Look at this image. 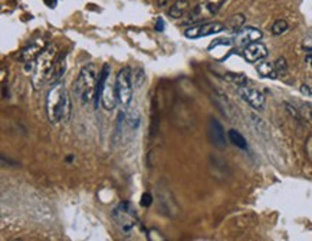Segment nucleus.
Segmentation results:
<instances>
[{
	"mask_svg": "<svg viewBox=\"0 0 312 241\" xmlns=\"http://www.w3.org/2000/svg\"><path fill=\"white\" fill-rule=\"evenodd\" d=\"M98 74H97V67L92 63L85 65L79 75L74 82V93L76 98L81 100L82 105L89 104L95 96V89H97V81H98Z\"/></svg>",
	"mask_w": 312,
	"mask_h": 241,
	"instance_id": "f257e3e1",
	"label": "nucleus"
},
{
	"mask_svg": "<svg viewBox=\"0 0 312 241\" xmlns=\"http://www.w3.org/2000/svg\"><path fill=\"white\" fill-rule=\"evenodd\" d=\"M56 58H58V48L56 45L51 43L35 60L34 75H32V85L35 89H39L46 81L48 75H51Z\"/></svg>",
	"mask_w": 312,
	"mask_h": 241,
	"instance_id": "f03ea898",
	"label": "nucleus"
},
{
	"mask_svg": "<svg viewBox=\"0 0 312 241\" xmlns=\"http://www.w3.org/2000/svg\"><path fill=\"white\" fill-rule=\"evenodd\" d=\"M65 93H67V89L64 83L58 82L52 85V88L46 95V114L52 124H58L59 121H62Z\"/></svg>",
	"mask_w": 312,
	"mask_h": 241,
	"instance_id": "7ed1b4c3",
	"label": "nucleus"
},
{
	"mask_svg": "<svg viewBox=\"0 0 312 241\" xmlns=\"http://www.w3.org/2000/svg\"><path fill=\"white\" fill-rule=\"evenodd\" d=\"M131 69L128 66L122 67L118 72V75L115 78V89H117V96L121 107L127 108L131 99H133V83H131Z\"/></svg>",
	"mask_w": 312,
	"mask_h": 241,
	"instance_id": "20e7f679",
	"label": "nucleus"
},
{
	"mask_svg": "<svg viewBox=\"0 0 312 241\" xmlns=\"http://www.w3.org/2000/svg\"><path fill=\"white\" fill-rule=\"evenodd\" d=\"M112 217L117 221V224L121 227L124 233H130L134 230L135 225H138V220L135 216V210L131 207L128 201L121 202L118 207L112 211Z\"/></svg>",
	"mask_w": 312,
	"mask_h": 241,
	"instance_id": "39448f33",
	"label": "nucleus"
},
{
	"mask_svg": "<svg viewBox=\"0 0 312 241\" xmlns=\"http://www.w3.org/2000/svg\"><path fill=\"white\" fill-rule=\"evenodd\" d=\"M226 29L225 23L222 22H207V23H199V25L190 26L189 29H186L184 36L189 39H200V38H206L210 35H216L223 32Z\"/></svg>",
	"mask_w": 312,
	"mask_h": 241,
	"instance_id": "423d86ee",
	"label": "nucleus"
},
{
	"mask_svg": "<svg viewBox=\"0 0 312 241\" xmlns=\"http://www.w3.org/2000/svg\"><path fill=\"white\" fill-rule=\"evenodd\" d=\"M237 93L242 99L245 100L249 107H252L256 111H263L266 107V98L261 91H258L256 88L249 86L247 83L242 85V86H237Z\"/></svg>",
	"mask_w": 312,
	"mask_h": 241,
	"instance_id": "0eeeda50",
	"label": "nucleus"
},
{
	"mask_svg": "<svg viewBox=\"0 0 312 241\" xmlns=\"http://www.w3.org/2000/svg\"><path fill=\"white\" fill-rule=\"evenodd\" d=\"M46 46H48V45H46V42L43 41V39H35L34 42H30L27 46H25L23 49L20 50L19 59H20L25 65H29V63L32 65L35 60L38 59V56L45 50Z\"/></svg>",
	"mask_w": 312,
	"mask_h": 241,
	"instance_id": "6e6552de",
	"label": "nucleus"
},
{
	"mask_svg": "<svg viewBox=\"0 0 312 241\" xmlns=\"http://www.w3.org/2000/svg\"><path fill=\"white\" fill-rule=\"evenodd\" d=\"M262 36H263V33L259 29H256V27H252V26L242 27L236 33V36H235V45H236L237 48L245 49L247 45H251L253 42L261 41Z\"/></svg>",
	"mask_w": 312,
	"mask_h": 241,
	"instance_id": "1a4fd4ad",
	"label": "nucleus"
},
{
	"mask_svg": "<svg viewBox=\"0 0 312 241\" xmlns=\"http://www.w3.org/2000/svg\"><path fill=\"white\" fill-rule=\"evenodd\" d=\"M243 58L246 59V62L249 63H256L262 59H265L268 56V49L266 46L261 43V42H253L251 45H247L245 49H243Z\"/></svg>",
	"mask_w": 312,
	"mask_h": 241,
	"instance_id": "9d476101",
	"label": "nucleus"
},
{
	"mask_svg": "<svg viewBox=\"0 0 312 241\" xmlns=\"http://www.w3.org/2000/svg\"><path fill=\"white\" fill-rule=\"evenodd\" d=\"M209 135H210L211 142L216 148H219V150L226 148V133H225V129L217 119H210Z\"/></svg>",
	"mask_w": 312,
	"mask_h": 241,
	"instance_id": "9b49d317",
	"label": "nucleus"
},
{
	"mask_svg": "<svg viewBox=\"0 0 312 241\" xmlns=\"http://www.w3.org/2000/svg\"><path fill=\"white\" fill-rule=\"evenodd\" d=\"M111 74V67L108 63H105L102 69L100 71V76L97 81V89H95V96H93V107L95 109H98L100 107V99L102 98V92L105 89V85L108 82V76Z\"/></svg>",
	"mask_w": 312,
	"mask_h": 241,
	"instance_id": "f8f14e48",
	"label": "nucleus"
},
{
	"mask_svg": "<svg viewBox=\"0 0 312 241\" xmlns=\"http://www.w3.org/2000/svg\"><path fill=\"white\" fill-rule=\"evenodd\" d=\"M102 107L107 109V111H112L117 107V102H118V96H117V89H115V83L107 82L105 85V89L102 92Z\"/></svg>",
	"mask_w": 312,
	"mask_h": 241,
	"instance_id": "ddd939ff",
	"label": "nucleus"
},
{
	"mask_svg": "<svg viewBox=\"0 0 312 241\" xmlns=\"http://www.w3.org/2000/svg\"><path fill=\"white\" fill-rule=\"evenodd\" d=\"M65 71H67V52H62L60 55H58V58L55 60V65H53V69H52L51 74V82H59L60 78L65 75Z\"/></svg>",
	"mask_w": 312,
	"mask_h": 241,
	"instance_id": "4468645a",
	"label": "nucleus"
},
{
	"mask_svg": "<svg viewBox=\"0 0 312 241\" xmlns=\"http://www.w3.org/2000/svg\"><path fill=\"white\" fill-rule=\"evenodd\" d=\"M189 8H190L189 0H177L169 9V16L173 17V19H180V17H183L189 12Z\"/></svg>",
	"mask_w": 312,
	"mask_h": 241,
	"instance_id": "2eb2a0df",
	"label": "nucleus"
},
{
	"mask_svg": "<svg viewBox=\"0 0 312 241\" xmlns=\"http://www.w3.org/2000/svg\"><path fill=\"white\" fill-rule=\"evenodd\" d=\"M258 74L262 78H268V79H276L278 78V72H276V67L275 63H270V62H262L256 66Z\"/></svg>",
	"mask_w": 312,
	"mask_h": 241,
	"instance_id": "dca6fc26",
	"label": "nucleus"
},
{
	"mask_svg": "<svg viewBox=\"0 0 312 241\" xmlns=\"http://www.w3.org/2000/svg\"><path fill=\"white\" fill-rule=\"evenodd\" d=\"M229 141L232 142L235 147L240 148V150H246L247 148V142H246L245 136L240 132H237L236 129H230L229 131Z\"/></svg>",
	"mask_w": 312,
	"mask_h": 241,
	"instance_id": "f3484780",
	"label": "nucleus"
},
{
	"mask_svg": "<svg viewBox=\"0 0 312 241\" xmlns=\"http://www.w3.org/2000/svg\"><path fill=\"white\" fill-rule=\"evenodd\" d=\"M288 29H289V25H288L287 20L278 19V20H275V23L270 27V32L275 35V36H280V35L287 33Z\"/></svg>",
	"mask_w": 312,
	"mask_h": 241,
	"instance_id": "a211bd4d",
	"label": "nucleus"
},
{
	"mask_svg": "<svg viewBox=\"0 0 312 241\" xmlns=\"http://www.w3.org/2000/svg\"><path fill=\"white\" fill-rule=\"evenodd\" d=\"M243 23H245V16L243 15H235V16L230 17V20L228 22V27L237 33L243 27Z\"/></svg>",
	"mask_w": 312,
	"mask_h": 241,
	"instance_id": "6ab92c4d",
	"label": "nucleus"
},
{
	"mask_svg": "<svg viewBox=\"0 0 312 241\" xmlns=\"http://www.w3.org/2000/svg\"><path fill=\"white\" fill-rule=\"evenodd\" d=\"M225 79L229 81V82H232L233 85H236V86H242V85L247 83V78L243 74H230L229 72V74L225 75Z\"/></svg>",
	"mask_w": 312,
	"mask_h": 241,
	"instance_id": "aec40b11",
	"label": "nucleus"
},
{
	"mask_svg": "<svg viewBox=\"0 0 312 241\" xmlns=\"http://www.w3.org/2000/svg\"><path fill=\"white\" fill-rule=\"evenodd\" d=\"M71 112H72V102H71L69 92L67 91V93H65V102H64V111H62V121L67 122L68 119L71 118Z\"/></svg>",
	"mask_w": 312,
	"mask_h": 241,
	"instance_id": "412c9836",
	"label": "nucleus"
},
{
	"mask_svg": "<svg viewBox=\"0 0 312 241\" xmlns=\"http://www.w3.org/2000/svg\"><path fill=\"white\" fill-rule=\"evenodd\" d=\"M298 111H299V114H301V118H302V119H305V121H309V122H311L312 121V104H308V102L301 104V107L298 108Z\"/></svg>",
	"mask_w": 312,
	"mask_h": 241,
	"instance_id": "4be33fe9",
	"label": "nucleus"
},
{
	"mask_svg": "<svg viewBox=\"0 0 312 241\" xmlns=\"http://www.w3.org/2000/svg\"><path fill=\"white\" fill-rule=\"evenodd\" d=\"M275 67H276V72H278V75H287V74H288L287 59L279 58L278 60L275 62Z\"/></svg>",
	"mask_w": 312,
	"mask_h": 241,
	"instance_id": "5701e85b",
	"label": "nucleus"
},
{
	"mask_svg": "<svg viewBox=\"0 0 312 241\" xmlns=\"http://www.w3.org/2000/svg\"><path fill=\"white\" fill-rule=\"evenodd\" d=\"M225 2H226V0H206V5L209 6V9L211 10V13L216 15V13L220 10V8L223 6Z\"/></svg>",
	"mask_w": 312,
	"mask_h": 241,
	"instance_id": "b1692460",
	"label": "nucleus"
},
{
	"mask_svg": "<svg viewBox=\"0 0 312 241\" xmlns=\"http://www.w3.org/2000/svg\"><path fill=\"white\" fill-rule=\"evenodd\" d=\"M144 81H145V75H144L143 69H137L134 72V85L137 88H141L143 86Z\"/></svg>",
	"mask_w": 312,
	"mask_h": 241,
	"instance_id": "393cba45",
	"label": "nucleus"
},
{
	"mask_svg": "<svg viewBox=\"0 0 312 241\" xmlns=\"http://www.w3.org/2000/svg\"><path fill=\"white\" fill-rule=\"evenodd\" d=\"M140 204H141V207H150V205L152 204L151 194H150V192H144L143 195H141Z\"/></svg>",
	"mask_w": 312,
	"mask_h": 241,
	"instance_id": "a878e982",
	"label": "nucleus"
},
{
	"mask_svg": "<svg viewBox=\"0 0 312 241\" xmlns=\"http://www.w3.org/2000/svg\"><path fill=\"white\" fill-rule=\"evenodd\" d=\"M305 151H306V155L312 159V135H309L305 142Z\"/></svg>",
	"mask_w": 312,
	"mask_h": 241,
	"instance_id": "bb28decb",
	"label": "nucleus"
},
{
	"mask_svg": "<svg viewBox=\"0 0 312 241\" xmlns=\"http://www.w3.org/2000/svg\"><path fill=\"white\" fill-rule=\"evenodd\" d=\"M155 30H157V32H163V30H164V20H163L161 17H159L157 22H155Z\"/></svg>",
	"mask_w": 312,
	"mask_h": 241,
	"instance_id": "cd10ccee",
	"label": "nucleus"
},
{
	"mask_svg": "<svg viewBox=\"0 0 312 241\" xmlns=\"http://www.w3.org/2000/svg\"><path fill=\"white\" fill-rule=\"evenodd\" d=\"M301 92H302L304 95H306V96H311L312 88L311 86H308V85H302V86H301Z\"/></svg>",
	"mask_w": 312,
	"mask_h": 241,
	"instance_id": "c85d7f7f",
	"label": "nucleus"
},
{
	"mask_svg": "<svg viewBox=\"0 0 312 241\" xmlns=\"http://www.w3.org/2000/svg\"><path fill=\"white\" fill-rule=\"evenodd\" d=\"M305 60L309 63L312 66V49H308L306 50V56H305Z\"/></svg>",
	"mask_w": 312,
	"mask_h": 241,
	"instance_id": "c756f323",
	"label": "nucleus"
},
{
	"mask_svg": "<svg viewBox=\"0 0 312 241\" xmlns=\"http://www.w3.org/2000/svg\"><path fill=\"white\" fill-rule=\"evenodd\" d=\"M43 2H45V5H46L48 8L53 9L56 6V2H58V0H43Z\"/></svg>",
	"mask_w": 312,
	"mask_h": 241,
	"instance_id": "7c9ffc66",
	"label": "nucleus"
},
{
	"mask_svg": "<svg viewBox=\"0 0 312 241\" xmlns=\"http://www.w3.org/2000/svg\"><path fill=\"white\" fill-rule=\"evenodd\" d=\"M167 3H169V0H157V5H159L160 8H164Z\"/></svg>",
	"mask_w": 312,
	"mask_h": 241,
	"instance_id": "2f4dec72",
	"label": "nucleus"
}]
</instances>
